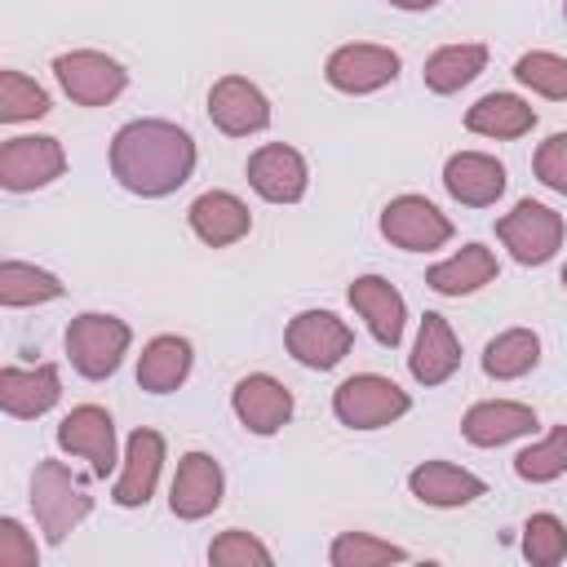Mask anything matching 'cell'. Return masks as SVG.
I'll return each mask as SVG.
<instances>
[{
  "instance_id": "cell-28",
  "label": "cell",
  "mask_w": 567,
  "mask_h": 567,
  "mask_svg": "<svg viewBox=\"0 0 567 567\" xmlns=\"http://www.w3.org/2000/svg\"><path fill=\"white\" fill-rule=\"evenodd\" d=\"M536 363H540V337L532 328H505L483 350V372L492 381H514V377L532 372Z\"/></svg>"
},
{
  "instance_id": "cell-39",
  "label": "cell",
  "mask_w": 567,
  "mask_h": 567,
  "mask_svg": "<svg viewBox=\"0 0 567 567\" xmlns=\"http://www.w3.org/2000/svg\"><path fill=\"white\" fill-rule=\"evenodd\" d=\"M563 284H567V266H563Z\"/></svg>"
},
{
  "instance_id": "cell-22",
  "label": "cell",
  "mask_w": 567,
  "mask_h": 567,
  "mask_svg": "<svg viewBox=\"0 0 567 567\" xmlns=\"http://www.w3.org/2000/svg\"><path fill=\"white\" fill-rule=\"evenodd\" d=\"M456 363H461V346H456L447 319L434 315V310H425V319H421V328H416V346H412V354H408L412 381H421V385H443V381L456 372Z\"/></svg>"
},
{
  "instance_id": "cell-17",
  "label": "cell",
  "mask_w": 567,
  "mask_h": 567,
  "mask_svg": "<svg viewBox=\"0 0 567 567\" xmlns=\"http://www.w3.org/2000/svg\"><path fill=\"white\" fill-rule=\"evenodd\" d=\"M159 465H164V439L155 430H133L128 443H124V470L115 478V492L111 501L124 505V509H137L151 501L155 483H159Z\"/></svg>"
},
{
  "instance_id": "cell-10",
  "label": "cell",
  "mask_w": 567,
  "mask_h": 567,
  "mask_svg": "<svg viewBox=\"0 0 567 567\" xmlns=\"http://www.w3.org/2000/svg\"><path fill=\"white\" fill-rule=\"evenodd\" d=\"M58 447L71 452V456H84L89 470L97 478H106L115 470V461H120L115 456V421H111V412L97 408V403L71 408L62 416V425H58Z\"/></svg>"
},
{
  "instance_id": "cell-21",
  "label": "cell",
  "mask_w": 567,
  "mask_h": 567,
  "mask_svg": "<svg viewBox=\"0 0 567 567\" xmlns=\"http://www.w3.org/2000/svg\"><path fill=\"white\" fill-rule=\"evenodd\" d=\"M532 430H536V412L527 403H514V399H483L461 421V434L474 447H501V443L523 439Z\"/></svg>"
},
{
  "instance_id": "cell-38",
  "label": "cell",
  "mask_w": 567,
  "mask_h": 567,
  "mask_svg": "<svg viewBox=\"0 0 567 567\" xmlns=\"http://www.w3.org/2000/svg\"><path fill=\"white\" fill-rule=\"evenodd\" d=\"M394 9H408V13H421V9H434V4H443V0H390Z\"/></svg>"
},
{
  "instance_id": "cell-14",
  "label": "cell",
  "mask_w": 567,
  "mask_h": 567,
  "mask_svg": "<svg viewBox=\"0 0 567 567\" xmlns=\"http://www.w3.org/2000/svg\"><path fill=\"white\" fill-rule=\"evenodd\" d=\"M306 182H310V173H306L301 151H292L284 142H266L248 155V186L270 204H297L306 195Z\"/></svg>"
},
{
  "instance_id": "cell-8",
  "label": "cell",
  "mask_w": 567,
  "mask_h": 567,
  "mask_svg": "<svg viewBox=\"0 0 567 567\" xmlns=\"http://www.w3.org/2000/svg\"><path fill=\"white\" fill-rule=\"evenodd\" d=\"M381 235L394 248L430 252V248H443L452 239V221L425 195H399V199H390L381 208Z\"/></svg>"
},
{
  "instance_id": "cell-15",
  "label": "cell",
  "mask_w": 567,
  "mask_h": 567,
  "mask_svg": "<svg viewBox=\"0 0 567 567\" xmlns=\"http://www.w3.org/2000/svg\"><path fill=\"white\" fill-rule=\"evenodd\" d=\"M221 487H226L221 465L208 452H186L177 461V474H173V487H168V509L177 518L195 523V518H204L221 505Z\"/></svg>"
},
{
  "instance_id": "cell-26",
  "label": "cell",
  "mask_w": 567,
  "mask_h": 567,
  "mask_svg": "<svg viewBox=\"0 0 567 567\" xmlns=\"http://www.w3.org/2000/svg\"><path fill=\"white\" fill-rule=\"evenodd\" d=\"M186 377H190V341H186V337L164 332V337L146 341L142 359H137V385H142V390L168 394V390H177Z\"/></svg>"
},
{
  "instance_id": "cell-1",
  "label": "cell",
  "mask_w": 567,
  "mask_h": 567,
  "mask_svg": "<svg viewBox=\"0 0 567 567\" xmlns=\"http://www.w3.org/2000/svg\"><path fill=\"white\" fill-rule=\"evenodd\" d=\"M111 173L142 199L173 195L195 173V142L168 120H128L111 137Z\"/></svg>"
},
{
  "instance_id": "cell-20",
  "label": "cell",
  "mask_w": 567,
  "mask_h": 567,
  "mask_svg": "<svg viewBox=\"0 0 567 567\" xmlns=\"http://www.w3.org/2000/svg\"><path fill=\"white\" fill-rule=\"evenodd\" d=\"M186 221H190V230H195L208 248H226V244H235V239L248 235L252 213H248V204H244L239 195H230V190H204V195L186 208Z\"/></svg>"
},
{
  "instance_id": "cell-29",
  "label": "cell",
  "mask_w": 567,
  "mask_h": 567,
  "mask_svg": "<svg viewBox=\"0 0 567 567\" xmlns=\"http://www.w3.org/2000/svg\"><path fill=\"white\" fill-rule=\"evenodd\" d=\"M62 297V279L40 270V266H27V261H0V306L18 310V306H40V301H53Z\"/></svg>"
},
{
  "instance_id": "cell-30",
  "label": "cell",
  "mask_w": 567,
  "mask_h": 567,
  "mask_svg": "<svg viewBox=\"0 0 567 567\" xmlns=\"http://www.w3.org/2000/svg\"><path fill=\"white\" fill-rule=\"evenodd\" d=\"M514 474L527 483H554L558 474H567V425H554L540 443L523 447L514 456Z\"/></svg>"
},
{
  "instance_id": "cell-37",
  "label": "cell",
  "mask_w": 567,
  "mask_h": 567,
  "mask_svg": "<svg viewBox=\"0 0 567 567\" xmlns=\"http://www.w3.org/2000/svg\"><path fill=\"white\" fill-rule=\"evenodd\" d=\"M0 567H40V549L18 518H0Z\"/></svg>"
},
{
  "instance_id": "cell-2",
  "label": "cell",
  "mask_w": 567,
  "mask_h": 567,
  "mask_svg": "<svg viewBox=\"0 0 567 567\" xmlns=\"http://www.w3.org/2000/svg\"><path fill=\"white\" fill-rule=\"evenodd\" d=\"M31 509H35L44 540L62 545L66 532H75V523L93 514V496L75 483V474L62 461H40L31 474Z\"/></svg>"
},
{
  "instance_id": "cell-7",
  "label": "cell",
  "mask_w": 567,
  "mask_h": 567,
  "mask_svg": "<svg viewBox=\"0 0 567 567\" xmlns=\"http://www.w3.org/2000/svg\"><path fill=\"white\" fill-rule=\"evenodd\" d=\"M284 346L297 363L315 368V372H328L337 368L350 346H354V332L332 315V310H301L288 319V332H284Z\"/></svg>"
},
{
  "instance_id": "cell-31",
  "label": "cell",
  "mask_w": 567,
  "mask_h": 567,
  "mask_svg": "<svg viewBox=\"0 0 567 567\" xmlns=\"http://www.w3.org/2000/svg\"><path fill=\"white\" fill-rule=\"evenodd\" d=\"M514 80L527 84L532 93L540 97H554V102H567V58L563 53H549V49H532L514 62Z\"/></svg>"
},
{
  "instance_id": "cell-34",
  "label": "cell",
  "mask_w": 567,
  "mask_h": 567,
  "mask_svg": "<svg viewBox=\"0 0 567 567\" xmlns=\"http://www.w3.org/2000/svg\"><path fill=\"white\" fill-rule=\"evenodd\" d=\"M523 554L536 563V567H554L567 558V527L563 518L554 514H532L523 523Z\"/></svg>"
},
{
  "instance_id": "cell-16",
  "label": "cell",
  "mask_w": 567,
  "mask_h": 567,
  "mask_svg": "<svg viewBox=\"0 0 567 567\" xmlns=\"http://www.w3.org/2000/svg\"><path fill=\"white\" fill-rule=\"evenodd\" d=\"M443 186L465 208H487L505 195V164L483 151H456L443 164Z\"/></svg>"
},
{
  "instance_id": "cell-13",
  "label": "cell",
  "mask_w": 567,
  "mask_h": 567,
  "mask_svg": "<svg viewBox=\"0 0 567 567\" xmlns=\"http://www.w3.org/2000/svg\"><path fill=\"white\" fill-rule=\"evenodd\" d=\"M230 408H235V416H239V425H244L248 434L270 439V434H279V430L288 425V416H292V390H288L284 381L266 377V372H252V377H244V381L230 390Z\"/></svg>"
},
{
  "instance_id": "cell-11",
  "label": "cell",
  "mask_w": 567,
  "mask_h": 567,
  "mask_svg": "<svg viewBox=\"0 0 567 567\" xmlns=\"http://www.w3.org/2000/svg\"><path fill=\"white\" fill-rule=\"evenodd\" d=\"M208 120L226 133V137H248V133H261L270 124V102L266 93L244 80V75H221L213 89H208Z\"/></svg>"
},
{
  "instance_id": "cell-32",
  "label": "cell",
  "mask_w": 567,
  "mask_h": 567,
  "mask_svg": "<svg viewBox=\"0 0 567 567\" xmlns=\"http://www.w3.org/2000/svg\"><path fill=\"white\" fill-rule=\"evenodd\" d=\"M332 567H381V563H403L408 549L403 545H390V540H377L368 532H341L328 549Z\"/></svg>"
},
{
  "instance_id": "cell-19",
  "label": "cell",
  "mask_w": 567,
  "mask_h": 567,
  "mask_svg": "<svg viewBox=\"0 0 567 567\" xmlns=\"http://www.w3.org/2000/svg\"><path fill=\"white\" fill-rule=\"evenodd\" d=\"M62 399V381L53 363H35V368H0V408L18 421L44 416L53 403Z\"/></svg>"
},
{
  "instance_id": "cell-25",
  "label": "cell",
  "mask_w": 567,
  "mask_h": 567,
  "mask_svg": "<svg viewBox=\"0 0 567 567\" xmlns=\"http://www.w3.org/2000/svg\"><path fill=\"white\" fill-rule=\"evenodd\" d=\"M532 124H536V111L514 93H487L465 111V128L478 137H496V142L523 137L532 133Z\"/></svg>"
},
{
  "instance_id": "cell-12",
  "label": "cell",
  "mask_w": 567,
  "mask_h": 567,
  "mask_svg": "<svg viewBox=\"0 0 567 567\" xmlns=\"http://www.w3.org/2000/svg\"><path fill=\"white\" fill-rule=\"evenodd\" d=\"M66 155L58 137H9L0 146V186L4 190H35L62 177Z\"/></svg>"
},
{
  "instance_id": "cell-23",
  "label": "cell",
  "mask_w": 567,
  "mask_h": 567,
  "mask_svg": "<svg viewBox=\"0 0 567 567\" xmlns=\"http://www.w3.org/2000/svg\"><path fill=\"white\" fill-rule=\"evenodd\" d=\"M408 487L421 505H434V509H456V505H470L483 496V478L452 461H421L408 474Z\"/></svg>"
},
{
  "instance_id": "cell-4",
  "label": "cell",
  "mask_w": 567,
  "mask_h": 567,
  "mask_svg": "<svg viewBox=\"0 0 567 567\" xmlns=\"http://www.w3.org/2000/svg\"><path fill=\"white\" fill-rule=\"evenodd\" d=\"M408 408H412L408 390H399L390 377H377V372H359L332 390V412L350 430H381L399 421Z\"/></svg>"
},
{
  "instance_id": "cell-24",
  "label": "cell",
  "mask_w": 567,
  "mask_h": 567,
  "mask_svg": "<svg viewBox=\"0 0 567 567\" xmlns=\"http://www.w3.org/2000/svg\"><path fill=\"white\" fill-rule=\"evenodd\" d=\"M492 279H496V257H492V248H483V244H465L461 252H452L447 261H439V266L425 270V284H430L434 292H443V297L478 292V288L492 284Z\"/></svg>"
},
{
  "instance_id": "cell-27",
  "label": "cell",
  "mask_w": 567,
  "mask_h": 567,
  "mask_svg": "<svg viewBox=\"0 0 567 567\" xmlns=\"http://www.w3.org/2000/svg\"><path fill=\"white\" fill-rule=\"evenodd\" d=\"M483 66H487V49H483V44H443V49H434V53L425 58L421 80H425L430 93H456V89H465Z\"/></svg>"
},
{
  "instance_id": "cell-3",
  "label": "cell",
  "mask_w": 567,
  "mask_h": 567,
  "mask_svg": "<svg viewBox=\"0 0 567 567\" xmlns=\"http://www.w3.org/2000/svg\"><path fill=\"white\" fill-rule=\"evenodd\" d=\"M128 341H133V332H128V323L115 319V315L89 310V315H75V319L66 323V354H71V368H75L80 377H89V381L111 377V372L120 368Z\"/></svg>"
},
{
  "instance_id": "cell-33",
  "label": "cell",
  "mask_w": 567,
  "mask_h": 567,
  "mask_svg": "<svg viewBox=\"0 0 567 567\" xmlns=\"http://www.w3.org/2000/svg\"><path fill=\"white\" fill-rule=\"evenodd\" d=\"M49 111V93L27 80L22 71H0V120L4 124H22V120H40Z\"/></svg>"
},
{
  "instance_id": "cell-36",
  "label": "cell",
  "mask_w": 567,
  "mask_h": 567,
  "mask_svg": "<svg viewBox=\"0 0 567 567\" xmlns=\"http://www.w3.org/2000/svg\"><path fill=\"white\" fill-rule=\"evenodd\" d=\"M532 168H536L540 186H549V190L567 195V133L545 137V142L536 146V155H532Z\"/></svg>"
},
{
  "instance_id": "cell-9",
  "label": "cell",
  "mask_w": 567,
  "mask_h": 567,
  "mask_svg": "<svg viewBox=\"0 0 567 567\" xmlns=\"http://www.w3.org/2000/svg\"><path fill=\"white\" fill-rule=\"evenodd\" d=\"M399 75V53L385 44H341L328 53L323 80L337 93H377L385 84H394Z\"/></svg>"
},
{
  "instance_id": "cell-35",
  "label": "cell",
  "mask_w": 567,
  "mask_h": 567,
  "mask_svg": "<svg viewBox=\"0 0 567 567\" xmlns=\"http://www.w3.org/2000/svg\"><path fill=\"white\" fill-rule=\"evenodd\" d=\"M208 563L213 567H270V549L252 536V532H221L208 545Z\"/></svg>"
},
{
  "instance_id": "cell-18",
  "label": "cell",
  "mask_w": 567,
  "mask_h": 567,
  "mask_svg": "<svg viewBox=\"0 0 567 567\" xmlns=\"http://www.w3.org/2000/svg\"><path fill=\"white\" fill-rule=\"evenodd\" d=\"M350 306L368 319V332L381 341V346H399L403 341V319H408V306H403V292L381 279V275H359L350 288H346Z\"/></svg>"
},
{
  "instance_id": "cell-5",
  "label": "cell",
  "mask_w": 567,
  "mask_h": 567,
  "mask_svg": "<svg viewBox=\"0 0 567 567\" xmlns=\"http://www.w3.org/2000/svg\"><path fill=\"white\" fill-rule=\"evenodd\" d=\"M496 239L509 248L514 261L523 266H545L558 244H563V217L549 204L536 199H518L501 221H496Z\"/></svg>"
},
{
  "instance_id": "cell-6",
  "label": "cell",
  "mask_w": 567,
  "mask_h": 567,
  "mask_svg": "<svg viewBox=\"0 0 567 567\" xmlns=\"http://www.w3.org/2000/svg\"><path fill=\"white\" fill-rule=\"evenodd\" d=\"M53 75H58L62 93L80 106H106L128 84V71L97 49H71V53L53 58Z\"/></svg>"
}]
</instances>
